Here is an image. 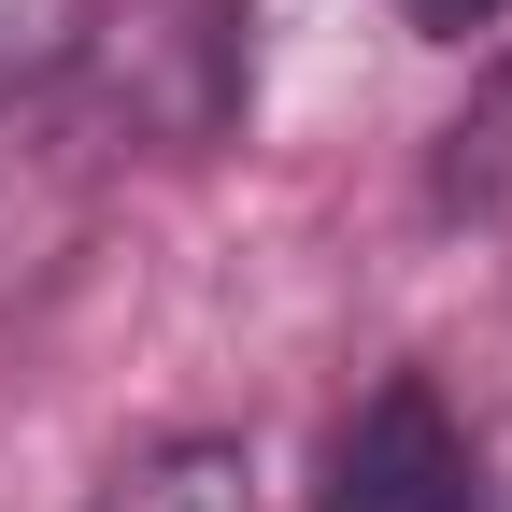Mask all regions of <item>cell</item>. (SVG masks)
I'll use <instances>...</instances> for the list:
<instances>
[{"mask_svg": "<svg viewBox=\"0 0 512 512\" xmlns=\"http://www.w3.org/2000/svg\"><path fill=\"white\" fill-rule=\"evenodd\" d=\"M328 512H470V427L427 370H384L328 456Z\"/></svg>", "mask_w": 512, "mask_h": 512, "instance_id": "6da1fadb", "label": "cell"}, {"mask_svg": "<svg viewBox=\"0 0 512 512\" xmlns=\"http://www.w3.org/2000/svg\"><path fill=\"white\" fill-rule=\"evenodd\" d=\"M86 512H256V456H242V441H143V456H128Z\"/></svg>", "mask_w": 512, "mask_h": 512, "instance_id": "7a4b0ae2", "label": "cell"}, {"mask_svg": "<svg viewBox=\"0 0 512 512\" xmlns=\"http://www.w3.org/2000/svg\"><path fill=\"white\" fill-rule=\"evenodd\" d=\"M72 43V0H0V72H43Z\"/></svg>", "mask_w": 512, "mask_h": 512, "instance_id": "3957f363", "label": "cell"}, {"mask_svg": "<svg viewBox=\"0 0 512 512\" xmlns=\"http://www.w3.org/2000/svg\"><path fill=\"white\" fill-rule=\"evenodd\" d=\"M413 29H484V15H512V0H399Z\"/></svg>", "mask_w": 512, "mask_h": 512, "instance_id": "277c9868", "label": "cell"}]
</instances>
